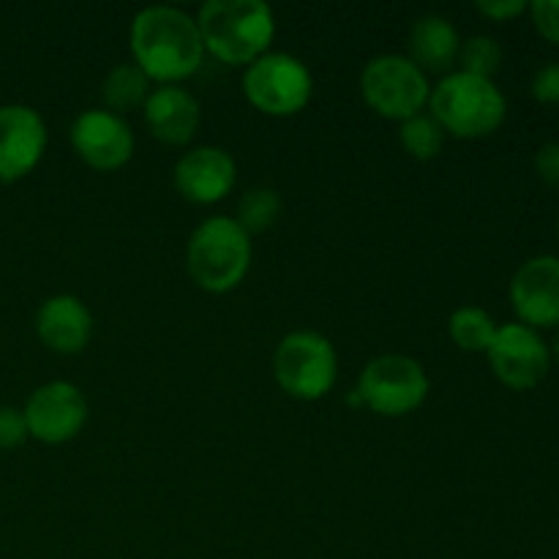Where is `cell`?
<instances>
[{
	"instance_id": "cell-1",
	"label": "cell",
	"mask_w": 559,
	"mask_h": 559,
	"mask_svg": "<svg viewBox=\"0 0 559 559\" xmlns=\"http://www.w3.org/2000/svg\"><path fill=\"white\" fill-rule=\"evenodd\" d=\"M129 44L136 69L158 85H178L189 80L205 60L197 16L175 5H147L136 11Z\"/></svg>"
},
{
	"instance_id": "cell-2",
	"label": "cell",
	"mask_w": 559,
	"mask_h": 559,
	"mask_svg": "<svg viewBox=\"0 0 559 559\" xmlns=\"http://www.w3.org/2000/svg\"><path fill=\"white\" fill-rule=\"evenodd\" d=\"M197 27L205 55L224 66H251L276 38V16L265 0H207Z\"/></svg>"
},
{
	"instance_id": "cell-3",
	"label": "cell",
	"mask_w": 559,
	"mask_h": 559,
	"mask_svg": "<svg viewBox=\"0 0 559 559\" xmlns=\"http://www.w3.org/2000/svg\"><path fill=\"white\" fill-rule=\"evenodd\" d=\"M431 118L442 126L445 134L459 140H484L491 136L508 115L506 93L495 80L451 71L442 76L429 96Z\"/></svg>"
},
{
	"instance_id": "cell-4",
	"label": "cell",
	"mask_w": 559,
	"mask_h": 559,
	"mask_svg": "<svg viewBox=\"0 0 559 559\" xmlns=\"http://www.w3.org/2000/svg\"><path fill=\"white\" fill-rule=\"evenodd\" d=\"M251 267V235L233 216L205 218L186 243V271L211 295L233 293Z\"/></svg>"
},
{
	"instance_id": "cell-5",
	"label": "cell",
	"mask_w": 559,
	"mask_h": 559,
	"mask_svg": "<svg viewBox=\"0 0 559 559\" xmlns=\"http://www.w3.org/2000/svg\"><path fill=\"white\" fill-rule=\"evenodd\" d=\"M338 358L331 338L317 331H293L273 353V377L287 396L298 402H320L333 391Z\"/></svg>"
},
{
	"instance_id": "cell-6",
	"label": "cell",
	"mask_w": 559,
	"mask_h": 559,
	"mask_svg": "<svg viewBox=\"0 0 559 559\" xmlns=\"http://www.w3.org/2000/svg\"><path fill=\"white\" fill-rule=\"evenodd\" d=\"M314 93L309 66L289 52H265L243 71V96L267 118H293L304 112Z\"/></svg>"
},
{
	"instance_id": "cell-7",
	"label": "cell",
	"mask_w": 559,
	"mask_h": 559,
	"mask_svg": "<svg viewBox=\"0 0 559 559\" xmlns=\"http://www.w3.org/2000/svg\"><path fill=\"white\" fill-rule=\"evenodd\" d=\"M360 96L380 118H415L429 107V76L407 55H377L360 71Z\"/></svg>"
},
{
	"instance_id": "cell-8",
	"label": "cell",
	"mask_w": 559,
	"mask_h": 559,
	"mask_svg": "<svg viewBox=\"0 0 559 559\" xmlns=\"http://www.w3.org/2000/svg\"><path fill=\"white\" fill-rule=\"evenodd\" d=\"M429 374L409 355H380L358 377L360 404L382 418H402L415 413L429 399Z\"/></svg>"
},
{
	"instance_id": "cell-9",
	"label": "cell",
	"mask_w": 559,
	"mask_h": 559,
	"mask_svg": "<svg viewBox=\"0 0 559 559\" xmlns=\"http://www.w3.org/2000/svg\"><path fill=\"white\" fill-rule=\"evenodd\" d=\"M486 358L497 380L519 393L538 388L551 369L549 344L535 328L522 325V322H506L497 328Z\"/></svg>"
},
{
	"instance_id": "cell-10",
	"label": "cell",
	"mask_w": 559,
	"mask_h": 559,
	"mask_svg": "<svg viewBox=\"0 0 559 559\" xmlns=\"http://www.w3.org/2000/svg\"><path fill=\"white\" fill-rule=\"evenodd\" d=\"M22 413L33 440L44 445H63L85 429L87 399L74 382L55 380L36 388Z\"/></svg>"
},
{
	"instance_id": "cell-11",
	"label": "cell",
	"mask_w": 559,
	"mask_h": 559,
	"mask_svg": "<svg viewBox=\"0 0 559 559\" xmlns=\"http://www.w3.org/2000/svg\"><path fill=\"white\" fill-rule=\"evenodd\" d=\"M71 147L98 173H115L134 156V131L129 120L109 109H87L71 123Z\"/></svg>"
},
{
	"instance_id": "cell-12",
	"label": "cell",
	"mask_w": 559,
	"mask_h": 559,
	"mask_svg": "<svg viewBox=\"0 0 559 559\" xmlns=\"http://www.w3.org/2000/svg\"><path fill=\"white\" fill-rule=\"evenodd\" d=\"M47 151V123L27 104L0 107V183H16L38 167Z\"/></svg>"
},
{
	"instance_id": "cell-13",
	"label": "cell",
	"mask_w": 559,
	"mask_h": 559,
	"mask_svg": "<svg viewBox=\"0 0 559 559\" xmlns=\"http://www.w3.org/2000/svg\"><path fill=\"white\" fill-rule=\"evenodd\" d=\"M513 311L527 328H559V257L540 254L524 262L508 287Z\"/></svg>"
},
{
	"instance_id": "cell-14",
	"label": "cell",
	"mask_w": 559,
	"mask_h": 559,
	"mask_svg": "<svg viewBox=\"0 0 559 559\" xmlns=\"http://www.w3.org/2000/svg\"><path fill=\"white\" fill-rule=\"evenodd\" d=\"M238 180V164L224 147L200 145L191 147L175 164V189L186 202L194 205H216Z\"/></svg>"
},
{
	"instance_id": "cell-15",
	"label": "cell",
	"mask_w": 559,
	"mask_h": 559,
	"mask_svg": "<svg viewBox=\"0 0 559 559\" xmlns=\"http://www.w3.org/2000/svg\"><path fill=\"white\" fill-rule=\"evenodd\" d=\"M36 336L58 355H76L93 336V317L76 295H52L36 311Z\"/></svg>"
},
{
	"instance_id": "cell-16",
	"label": "cell",
	"mask_w": 559,
	"mask_h": 559,
	"mask_svg": "<svg viewBox=\"0 0 559 559\" xmlns=\"http://www.w3.org/2000/svg\"><path fill=\"white\" fill-rule=\"evenodd\" d=\"M145 126L164 145H189L200 129V102L180 85H158L147 96Z\"/></svg>"
},
{
	"instance_id": "cell-17",
	"label": "cell",
	"mask_w": 559,
	"mask_h": 559,
	"mask_svg": "<svg viewBox=\"0 0 559 559\" xmlns=\"http://www.w3.org/2000/svg\"><path fill=\"white\" fill-rule=\"evenodd\" d=\"M407 58L429 74H451L453 63L459 60V52H462V38H459V31L453 27V22H448L445 16L440 14H426L420 16L413 25L407 38Z\"/></svg>"
},
{
	"instance_id": "cell-18",
	"label": "cell",
	"mask_w": 559,
	"mask_h": 559,
	"mask_svg": "<svg viewBox=\"0 0 559 559\" xmlns=\"http://www.w3.org/2000/svg\"><path fill=\"white\" fill-rule=\"evenodd\" d=\"M153 82L136 69L134 63H120L109 69V74L102 82V102L104 109L126 118L134 109L145 107L147 96H151Z\"/></svg>"
},
{
	"instance_id": "cell-19",
	"label": "cell",
	"mask_w": 559,
	"mask_h": 559,
	"mask_svg": "<svg viewBox=\"0 0 559 559\" xmlns=\"http://www.w3.org/2000/svg\"><path fill=\"white\" fill-rule=\"evenodd\" d=\"M497 322L480 306H462L451 314L448 320V333H451V342L456 344L462 353H486L491 347L497 336Z\"/></svg>"
},
{
	"instance_id": "cell-20",
	"label": "cell",
	"mask_w": 559,
	"mask_h": 559,
	"mask_svg": "<svg viewBox=\"0 0 559 559\" xmlns=\"http://www.w3.org/2000/svg\"><path fill=\"white\" fill-rule=\"evenodd\" d=\"M399 142H402L407 156L418 158V162H431L445 147V131L431 115L420 112L399 123Z\"/></svg>"
},
{
	"instance_id": "cell-21",
	"label": "cell",
	"mask_w": 559,
	"mask_h": 559,
	"mask_svg": "<svg viewBox=\"0 0 559 559\" xmlns=\"http://www.w3.org/2000/svg\"><path fill=\"white\" fill-rule=\"evenodd\" d=\"M282 216V194L273 189H251L246 191L243 200L238 205V216L235 222L246 229L249 235L265 233Z\"/></svg>"
},
{
	"instance_id": "cell-22",
	"label": "cell",
	"mask_w": 559,
	"mask_h": 559,
	"mask_svg": "<svg viewBox=\"0 0 559 559\" xmlns=\"http://www.w3.org/2000/svg\"><path fill=\"white\" fill-rule=\"evenodd\" d=\"M502 58H506V55H502L500 41L491 36L467 38V41H462V52H459L462 71L484 76V80H491V76L502 69Z\"/></svg>"
},
{
	"instance_id": "cell-23",
	"label": "cell",
	"mask_w": 559,
	"mask_h": 559,
	"mask_svg": "<svg viewBox=\"0 0 559 559\" xmlns=\"http://www.w3.org/2000/svg\"><path fill=\"white\" fill-rule=\"evenodd\" d=\"M31 440L25 413L16 407H0V451H14Z\"/></svg>"
},
{
	"instance_id": "cell-24",
	"label": "cell",
	"mask_w": 559,
	"mask_h": 559,
	"mask_svg": "<svg viewBox=\"0 0 559 559\" xmlns=\"http://www.w3.org/2000/svg\"><path fill=\"white\" fill-rule=\"evenodd\" d=\"M530 14H533L535 31L559 47V0H535L530 3Z\"/></svg>"
},
{
	"instance_id": "cell-25",
	"label": "cell",
	"mask_w": 559,
	"mask_h": 559,
	"mask_svg": "<svg viewBox=\"0 0 559 559\" xmlns=\"http://www.w3.org/2000/svg\"><path fill=\"white\" fill-rule=\"evenodd\" d=\"M530 93H533L535 102L540 104H559V60L546 63L544 69L535 71Z\"/></svg>"
},
{
	"instance_id": "cell-26",
	"label": "cell",
	"mask_w": 559,
	"mask_h": 559,
	"mask_svg": "<svg viewBox=\"0 0 559 559\" xmlns=\"http://www.w3.org/2000/svg\"><path fill=\"white\" fill-rule=\"evenodd\" d=\"M535 173L546 186L559 191V140L546 142L538 153H535Z\"/></svg>"
},
{
	"instance_id": "cell-27",
	"label": "cell",
	"mask_w": 559,
	"mask_h": 559,
	"mask_svg": "<svg viewBox=\"0 0 559 559\" xmlns=\"http://www.w3.org/2000/svg\"><path fill=\"white\" fill-rule=\"evenodd\" d=\"M475 11L495 22H508L530 11V3H524V0H478Z\"/></svg>"
},
{
	"instance_id": "cell-28",
	"label": "cell",
	"mask_w": 559,
	"mask_h": 559,
	"mask_svg": "<svg viewBox=\"0 0 559 559\" xmlns=\"http://www.w3.org/2000/svg\"><path fill=\"white\" fill-rule=\"evenodd\" d=\"M549 353H551V358L557 360L559 364V328L555 331V338H551V347H549Z\"/></svg>"
},
{
	"instance_id": "cell-29",
	"label": "cell",
	"mask_w": 559,
	"mask_h": 559,
	"mask_svg": "<svg viewBox=\"0 0 559 559\" xmlns=\"http://www.w3.org/2000/svg\"><path fill=\"white\" fill-rule=\"evenodd\" d=\"M557 233H559V216H557Z\"/></svg>"
}]
</instances>
